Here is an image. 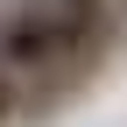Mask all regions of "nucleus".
Listing matches in <instances>:
<instances>
[{
	"instance_id": "obj_3",
	"label": "nucleus",
	"mask_w": 127,
	"mask_h": 127,
	"mask_svg": "<svg viewBox=\"0 0 127 127\" xmlns=\"http://www.w3.org/2000/svg\"><path fill=\"white\" fill-rule=\"evenodd\" d=\"M7 120H14V85L0 78V127H7Z\"/></svg>"
},
{
	"instance_id": "obj_1",
	"label": "nucleus",
	"mask_w": 127,
	"mask_h": 127,
	"mask_svg": "<svg viewBox=\"0 0 127 127\" xmlns=\"http://www.w3.org/2000/svg\"><path fill=\"white\" fill-rule=\"evenodd\" d=\"M0 64L14 71H50L64 64V28H57V7H21L7 28H0Z\"/></svg>"
},
{
	"instance_id": "obj_4",
	"label": "nucleus",
	"mask_w": 127,
	"mask_h": 127,
	"mask_svg": "<svg viewBox=\"0 0 127 127\" xmlns=\"http://www.w3.org/2000/svg\"><path fill=\"white\" fill-rule=\"evenodd\" d=\"M0 78H7V64H0Z\"/></svg>"
},
{
	"instance_id": "obj_2",
	"label": "nucleus",
	"mask_w": 127,
	"mask_h": 127,
	"mask_svg": "<svg viewBox=\"0 0 127 127\" xmlns=\"http://www.w3.org/2000/svg\"><path fill=\"white\" fill-rule=\"evenodd\" d=\"M99 21H106V0H57V28H64V57H71V50H85V42L99 35Z\"/></svg>"
}]
</instances>
